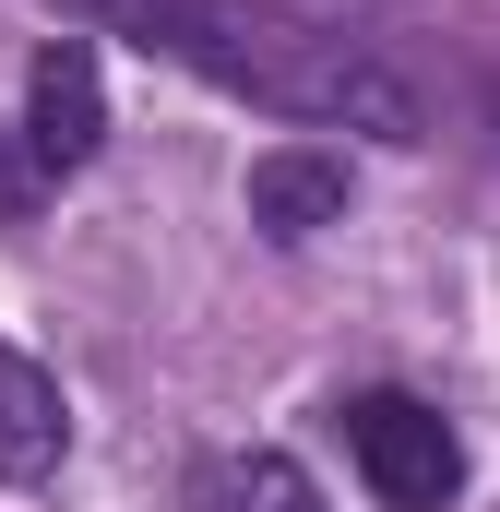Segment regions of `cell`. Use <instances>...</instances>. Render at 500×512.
I'll list each match as a JSON object with an SVG mask.
<instances>
[{
  "mask_svg": "<svg viewBox=\"0 0 500 512\" xmlns=\"http://www.w3.org/2000/svg\"><path fill=\"white\" fill-rule=\"evenodd\" d=\"M120 12H131L143 48H167L179 72L227 84L250 108H274V120L370 131V143H417V131H429L417 84H405L381 48L310 24V12H274V0H120Z\"/></svg>",
  "mask_w": 500,
  "mask_h": 512,
  "instance_id": "6da1fadb",
  "label": "cell"
},
{
  "mask_svg": "<svg viewBox=\"0 0 500 512\" xmlns=\"http://www.w3.org/2000/svg\"><path fill=\"white\" fill-rule=\"evenodd\" d=\"M334 429H346V465L370 477L381 512H453L465 501V441H453L441 405H417V393H358Z\"/></svg>",
  "mask_w": 500,
  "mask_h": 512,
  "instance_id": "7a4b0ae2",
  "label": "cell"
},
{
  "mask_svg": "<svg viewBox=\"0 0 500 512\" xmlns=\"http://www.w3.org/2000/svg\"><path fill=\"white\" fill-rule=\"evenodd\" d=\"M96 143H108V72L84 36H48L24 72V167L72 179V167H96Z\"/></svg>",
  "mask_w": 500,
  "mask_h": 512,
  "instance_id": "3957f363",
  "label": "cell"
},
{
  "mask_svg": "<svg viewBox=\"0 0 500 512\" xmlns=\"http://www.w3.org/2000/svg\"><path fill=\"white\" fill-rule=\"evenodd\" d=\"M72 453V405H60V370H36L12 334H0V489H48Z\"/></svg>",
  "mask_w": 500,
  "mask_h": 512,
  "instance_id": "277c9868",
  "label": "cell"
},
{
  "mask_svg": "<svg viewBox=\"0 0 500 512\" xmlns=\"http://www.w3.org/2000/svg\"><path fill=\"white\" fill-rule=\"evenodd\" d=\"M250 227L262 239H322V227H346V155H322V143H274V155H250Z\"/></svg>",
  "mask_w": 500,
  "mask_h": 512,
  "instance_id": "5b68a950",
  "label": "cell"
},
{
  "mask_svg": "<svg viewBox=\"0 0 500 512\" xmlns=\"http://www.w3.org/2000/svg\"><path fill=\"white\" fill-rule=\"evenodd\" d=\"M203 512H322V489L286 465V453H227V465H203Z\"/></svg>",
  "mask_w": 500,
  "mask_h": 512,
  "instance_id": "8992f818",
  "label": "cell"
},
{
  "mask_svg": "<svg viewBox=\"0 0 500 512\" xmlns=\"http://www.w3.org/2000/svg\"><path fill=\"white\" fill-rule=\"evenodd\" d=\"M24 203H36V167H24V155H12V143H0V227H12V215H24Z\"/></svg>",
  "mask_w": 500,
  "mask_h": 512,
  "instance_id": "52a82bcc",
  "label": "cell"
},
{
  "mask_svg": "<svg viewBox=\"0 0 500 512\" xmlns=\"http://www.w3.org/2000/svg\"><path fill=\"white\" fill-rule=\"evenodd\" d=\"M48 12H60V24H96V12H120V0H48Z\"/></svg>",
  "mask_w": 500,
  "mask_h": 512,
  "instance_id": "ba28073f",
  "label": "cell"
},
{
  "mask_svg": "<svg viewBox=\"0 0 500 512\" xmlns=\"http://www.w3.org/2000/svg\"><path fill=\"white\" fill-rule=\"evenodd\" d=\"M489 120H500V72H489Z\"/></svg>",
  "mask_w": 500,
  "mask_h": 512,
  "instance_id": "9c48e42d",
  "label": "cell"
}]
</instances>
